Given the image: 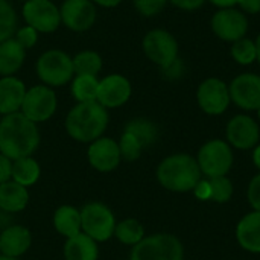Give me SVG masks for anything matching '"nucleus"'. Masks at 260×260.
Wrapping results in <instances>:
<instances>
[{"mask_svg": "<svg viewBox=\"0 0 260 260\" xmlns=\"http://www.w3.org/2000/svg\"><path fill=\"white\" fill-rule=\"evenodd\" d=\"M40 143L37 125L23 113L6 114L0 122V152L9 160L29 157Z\"/></svg>", "mask_w": 260, "mask_h": 260, "instance_id": "f257e3e1", "label": "nucleus"}, {"mask_svg": "<svg viewBox=\"0 0 260 260\" xmlns=\"http://www.w3.org/2000/svg\"><path fill=\"white\" fill-rule=\"evenodd\" d=\"M108 125L107 108L98 101L79 102L70 110L66 119V128L70 137L78 142L98 140Z\"/></svg>", "mask_w": 260, "mask_h": 260, "instance_id": "f03ea898", "label": "nucleus"}, {"mask_svg": "<svg viewBox=\"0 0 260 260\" xmlns=\"http://www.w3.org/2000/svg\"><path fill=\"white\" fill-rule=\"evenodd\" d=\"M157 178L160 184L172 192H189L201 180V169L197 158L187 154H175L165 158L158 169Z\"/></svg>", "mask_w": 260, "mask_h": 260, "instance_id": "7ed1b4c3", "label": "nucleus"}, {"mask_svg": "<svg viewBox=\"0 0 260 260\" xmlns=\"http://www.w3.org/2000/svg\"><path fill=\"white\" fill-rule=\"evenodd\" d=\"M183 245L177 236L160 233L143 238L131 253V260H183Z\"/></svg>", "mask_w": 260, "mask_h": 260, "instance_id": "20e7f679", "label": "nucleus"}, {"mask_svg": "<svg viewBox=\"0 0 260 260\" xmlns=\"http://www.w3.org/2000/svg\"><path fill=\"white\" fill-rule=\"evenodd\" d=\"M73 73V59L62 50H47L37 61V75L47 87L67 84Z\"/></svg>", "mask_w": 260, "mask_h": 260, "instance_id": "39448f33", "label": "nucleus"}, {"mask_svg": "<svg viewBox=\"0 0 260 260\" xmlns=\"http://www.w3.org/2000/svg\"><path fill=\"white\" fill-rule=\"evenodd\" d=\"M198 166L207 178L227 175L233 165V152L227 142L210 140L198 152Z\"/></svg>", "mask_w": 260, "mask_h": 260, "instance_id": "423d86ee", "label": "nucleus"}, {"mask_svg": "<svg viewBox=\"0 0 260 260\" xmlns=\"http://www.w3.org/2000/svg\"><path fill=\"white\" fill-rule=\"evenodd\" d=\"M81 227L93 241L102 242L113 236L116 221L107 206L101 203H91L87 204L81 212Z\"/></svg>", "mask_w": 260, "mask_h": 260, "instance_id": "0eeeda50", "label": "nucleus"}, {"mask_svg": "<svg viewBox=\"0 0 260 260\" xmlns=\"http://www.w3.org/2000/svg\"><path fill=\"white\" fill-rule=\"evenodd\" d=\"M145 55L157 66L166 69L178 58V43L175 37L165 29L149 30L143 38Z\"/></svg>", "mask_w": 260, "mask_h": 260, "instance_id": "6e6552de", "label": "nucleus"}, {"mask_svg": "<svg viewBox=\"0 0 260 260\" xmlns=\"http://www.w3.org/2000/svg\"><path fill=\"white\" fill-rule=\"evenodd\" d=\"M56 110V96L53 90H50L47 85H37L32 87L30 90H26L23 104H21V113L32 120L34 123L37 122H44Z\"/></svg>", "mask_w": 260, "mask_h": 260, "instance_id": "1a4fd4ad", "label": "nucleus"}, {"mask_svg": "<svg viewBox=\"0 0 260 260\" xmlns=\"http://www.w3.org/2000/svg\"><path fill=\"white\" fill-rule=\"evenodd\" d=\"M23 17L37 32H53L61 24V12L50 0H26Z\"/></svg>", "mask_w": 260, "mask_h": 260, "instance_id": "9d476101", "label": "nucleus"}, {"mask_svg": "<svg viewBox=\"0 0 260 260\" xmlns=\"http://www.w3.org/2000/svg\"><path fill=\"white\" fill-rule=\"evenodd\" d=\"M212 29L218 38L235 43L247 35L248 20L242 11L235 8H222L213 15Z\"/></svg>", "mask_w": 260, "mask_h": 260, "instance_id": "9b49d317", "label": "nucleus"}, {"mask_svg": "<svg viewBox=\"0 0 260 260\" xmlns=\"http://www.w3.org/2000/svg\"><path fill=\"white\" fill-rule=\"evenodd\" d=\"M197 99L201 110L210 116L222 114L230 105V91L224 81L218 78H209L198 87Z\"/></svg>", "mask_w": 260, "mask_h": 260, "instance_id": "f8f14e48", "label": "nucleus"}, {"mask_svg": "<svg viewBox=\"0 0 260 260\" xmlns=\"http://www.w3.org/2000/svg\"><path fill=\"white\" fill-rule=\"evenodd\" d=\"M230 99L242 110H260V76L254 73H242L235 78L229 87Z\"/></svg>", "mask_w": 260, "mask_h": 260, "instance_id": "ddd939ff", "label": "nucleus"}, {"mask_svg": "<svg viewBox=\"0 0 260 260\" xmlns=\"http://www.w3.org/2000/svg\"><path fill=\"white\" fill-rule=\"evenodd\" d=\"M64 26L75 32L90 29L96 21V8L91 0H66L59 9Z\"/></svg>", "mask_w": 260, "mask_h": 260, "instance_id": "4468645a", "label": "nucleus"}, {"mask_svg": "<svg viewBox=\"0 0 260 260\" xmlns=\"http://www.w3.org/2000/svg\"><path fill=\"white\" fill-rule=\"evenodd\" d=\"M260 129L257 122L245 114L235 116L227 125L229 143L238 149H251L257 145Z\"/></svg>", "mask_w": 260, "mask_h": 260, "instance_id": "2eb2a0df", "label": "nucleus"}, {"mask_svg": "<svg viewBox=\"0 0 260 260\" xmlns=\"http://www.w3.org/2000/svg\"><path fill=\"white\" fill-rule=\"evenodd\" d=\"M131 96V84L122 75H110L99 81L98 102L105 108L123 105Z\"/></svg>", "mask_w": 260, "mask_h": 260, "instance_id": "dca6fc26", "label": "nucleus"}, {"mask_svg": "<svg viewBox=\"0 0 260 260\" xmlns=\"http://www.w3.org/2000/svg\"><path fill=\"white\" fill-rule=\"evenodd\" d=\"M88 160L91 166L101 172L113 171L120 163L119 143L113 139H98L88 148Z\"/></svg>", "mask_w": 260, "mask_h": 260, "instance_id": "f3484780", "label": "nucleus"}, {"mask_svg": "<svg viewBox=\"0 0 260 260\" xmlns=\"http://www.w3.org/2000/svg\"><path fill=\"white\" fill-rule=\"evenodd\" d=\"M30 232L21 225H11L0 235V250L3 256L18 257L30 247Z\"/></svg>", "mask_w": 260, "mask_h": 260, "instance_id": "a211bd4d", "label": "nucleus"}, {"mask_svg": "<svg viewBox=\"0 0 260 260\" xmlns=\"http://www.w3.org/2000/svg\"><path fill=\"white\" fill-rule=\"evenodd\" d=\"M26 94L24 84L14 76H5L0 79V113L12 114L21 108Z\"/></svg>", "mask_w": 260, "mask_h": 260, "instance_id": "6ab92c4d", "label": "nucleus"}, {"mask_svg": "<svg viewBox=\"0 0 260 260\" xmlns=\"http://www.w3.org/2000/svg\"><path fill=\"white\" fill-rule=\"evenodd\" d=\"M236 239L239 245L250 253H260V212L245 215L236 229Z\"/></svg>", "mask_w": 260, "mask_h": 260, "instance_id": "aec40b11", "label": "nucleus"}, {"mask_svg": "<svg viewBox=\"0 0 260 260\" xmlns=\"http://www.w3.org/2000/svg\"><path fill=\"white\" fill-rule=\"evenodd\" d=\"M26 58V49L15 40L8 38L0 43V75L12 76L23 66Z\"/></svg>", "mask_w": 260, "mask_h": 260, "instance_id": "412c9836", "label": "nucleus"}, {"mask_svg": "<svg viewBox=\"0 0 260 260\" xmlns=\"http://www.w3.org/2000/svg\"><path fill=\"white\" fill-rule=\"evenodd\" d=\"M98 245L85 233L69 238L64 245L66 260H98Z\"/></svg>", "mask_w": 260, "mask_h": 260, "instance_id": "4be33fe9", "label": "nucleus"}, {"mask_svg": "<svg viewBox=\"0 0 260 260\" xmlns=\"http://www.w3.org/2000/svg\"><path fill=\"white\" fill-rule=\"evenodd\" d=\"M29 195L24 186L12 181L0 184V209L5 212H20L26 207Z\"/></svg>", "mask_w": 260, "mask_h": 260, "instance_id": "5701e85b", "label": "nucleus"}, {"mask_svg": "<svg viewBox=\"0 0 260 260\" xmlns=\"http://www.w3.org/2000/svg\"><path fill=\"white\" fill-rule=\"evenodd\" d=\"M53 224L58 233L62 236L73 238L81 233V212H78L75 207L70 206H62L55 212L53 216Z\"/></svg>", "mask_w": 260, "mask_h": 260, "instance_id": "b1692460", "label": "nucleus"}, {"mask_svg": "<svg viewBox=\"0 0 260 260\" xmlns=\"http://www.w3.org/2000/svg\"><path fill=\"white\" fill-rule=\"evenodd\" d=\"M11 177L14 178L15 183L21 184V186H30L34 184L38 177H40V166L38 163L30 158V157H23V158H17L12 163V169H11Z\"/></svg>", "mask_w": 260, "mask_h": 260, "instance_id": "393cba45", "label": "nucleus"}, {"mask_svg": "<svg viewBox=\"0 0 260 260\" xmlns=\"http://www.w3.org/2000/svg\"><path fill=\"white\" fill-rule=\"evenodd\" d=\"M99 81L96 76L76 75L72 84V94L78 102H94L98 101Z\"/></svg>", "mask_w": 260, "mask_h": 260, "instance_id": "a878e982", "label": "nucleus"}, {"mask_svg": "<svg viewBox=\"0 0 260 260\" xmlns=\"http://www.w3.org/2000/svg\"><path fill=\"white\" fill-rule=\"evenodd\" d=\"M125 133L133 134L140 142V145L143 148L151 146L158 137L157 126L148 119H134V120H131L129 123H126Z\"/></svg>", "mask_w": 260, "mask_h": 260, "instance_id": "bb28decb", "label": "nucleus"}, {"mask_svg": "<svg viewBox=\"0 0 260 260\" xmlns=\"http://www.w3.org/2000/svg\"><path fill=\"white\" fill-rule=\"evenodd\" d=\"M102 69V58L99 53L93 50L79 52L73 58V70L76 75H87V76H98Z\"/></svg>", "mask_w": 260, "mask_h": 260, "instance_id": "cd10ccee", "label": "nucleus"}, {"mask_svg": "<svg viewBox=\"0 0 260 260\" xmlns=\"http://www.w3.org/2000/svg\"><path fill=\"white\" fill-rule=\"evenodd\" d=\"M114 233L117 239L126 245H137L145 238V230L136 219H125L119 222L114 229Z\"/></svg>", "mask_w": 260, "mask_h": 260, "instance_id": "c85d7f7f", "label": "nucleus"}, {"mask_svg": "<svg viewBox=\"0 0 260 260\" xmlns=\"http://www.w3.org/2000/svg\"><path fill=\"white\" fill-rule=\"evenodd\" d=\"M17 30V14L8 0H0V43L12 38Z\"/></svg>", "mask_w": 260, "mask_h": 260, "instance_id": "c756f323", "label": "nucleus"}, {"mask_svg": "<svg viewBox=\"0 0 260 260\" xmlns=\"http://www.w3.org/2000/svg\"><path fill=\"white\" fill-rule=\"evenodd\" d=\"M232 56L238 64L248 66L257 61V52H256V43L248 38H241L233 43L232 46Z\"/></svg>", "mask_w": 260, "mask_h": 260, "instance_id": "7c9ffc66", "label": "nucleus"}, {"mask_svg": "<svg viewBox=\"0 0 260 260\" xmlns=\"http://www.w3.org/2000/svg\"><path fill=\"white\" fill-rule=\"evenodd\" d=\"M209 184H210V200L212 201L219 203V204L230 201V198L233 195V184L225 175L209 178Z\"/></svg>", "mask_w": 260, "mask_h": 260, "instance_id": "2f4dec72", "label": "nucleus"}, {"mask_svg": "<svg viewBox=\"0 0 260 260\" xmlns=\"http://www.w3.org/2000/svg\"><path fill=\"white\" fill-rule=\"evenodd\" d=\"M119 149H120V157L125 158L126 161H134L140 157L143 146L140 145V142L129 133H123L120 143H119Z\"/></svg>", "mask_w": 260, "mask_h": 260, "instance_id": "473e14b6", "label": "nucleus"}, {"mask_svg": "<svg viewBox=\"0 0 260 260\" xmlns=\"http://www.w3.org/2000/svg\"><path fill=\"white\" fill-rule=\"evenodd\" d=\"M166 2L168 0H134V5L142 15L152 17L165 8Z\"/></svg>", "mask_w": 260, "mask_h": 260, "instance_id": "72a5a7b5", "label": "nucleus"}, {"mask_svg": "<svg viewBox=\"0 0 260 260\" xmlns=\"http://www.w3.org/2000/svg\"><path fill=\"white\" fill-rule=\"evenodd\" d=\"M15 40H17L24 49H30V47H34V44H35L37 40H38V32H37L34 27H30V26H24V27H21V29L17 30Z\"/></svg>", "mask_w": 260, "mask_h": 260, "instance_id": "f704fd0d", "label": "nucleus"}, {"mask_svg": "<svg viewBox=\"0 0 260 260\" xmlns=\"http://www.w3.org/2000/svg\"><path fill=\"white\" fill-rule=\"evenodd\" d=\"M247 195H248V203H250V206H251L256 212H260V174H257V175L251 180V183H250V186H248Z\"/></svg>", "mask_w": 260, "mask_h": 260, "instance_id": "c9c22d12", "label": "nucleus"}, {"mask_svg": "<svg viewBox=\"0 0 260 260\" xmlns=\"http://www.w3.org/2000/svg\"><path fill=\"white\" fill-rule=\"evenodd\" d=\"M11 169H12V163L8 157H5L3 154H0V184L6 183L11 177Z\"/></svg>", "mask_w": 260, "mask_h": 260, "instance_id": "e433bc0d", "label": "nucleus"}, {"mask_svg": "<svg viewBox=\"0 0 260 260\" xmlns=\"http://www.w3.org/2000/svg\"><path fill=\"white\" fill-rule=\"evenodd\" d=\"M171 3H174L177 8L184 9V11H195L198 8H201L204 5L206 0H169Z\"/></svg>", "mask_w": 260, "mask_h": 260, "instance_id": "4c0bfd02", "label": "nucleus"}, {"mask_svg": "<svg viewBox=\"0 0 260 260\" xmlns=\"http://www.w3.org/2000/svg\"><path fill=\"white\" fill-rule=\"evenodd\" d=\"M193 192H195V195H197L200 200H203V201L210 200V184H209V180H203V178H201L200 183L195 186Z\"/></svg>", "mask_w": 260, "mask_h": 260, "instance_id": "58836bf2", "label": "nucleus"}, {"mask_svg": "<svg viewBox=\"0 0 260 260\" xmlns=\"http://www.w3.org/2000/svg\"><path fill=\"white\" fill-rule=\"evenodd\" d=\"M238 5L248 14L260 12V0H239Z\"/></svg>", "mask_w": 260, "mask_h": 260, "instance_id": "ea45409f", "label": "nucleus"}, {"mask_svg": "<svg viewBox=\"0 0 260 260\" xmlns=\"http://www.w3.org/2000/svg\"><path fill=\"white\" fill-rule=\"evenodd\" d=\"M210 2L222 9V8H233L235 5H238L239 0H210Z\"/></svg>", "mask_w": 260, "mask_h": 260, "instance_id": "a19ab883", "label": "nucleus"}, {"mask_svg": "<svg viewBox=\"0 0 260 260\" xmlns=\"http://www.w3.org/2000/svg\"><path fill=\"white\" fill-rule=\"evenodd\" d=\"M93 2L105 8H113V6H117L122 0H93Z\"/></svg>", "mask_w": 260, "mask_h": 260, "instance_id": "79ce46f5", "label": "nucleus"}, {"mask_svg": "<svg viewBox=\"0 0 260 260\" xmlns=\"http://www.w3.org/2000/svg\"><path fill=\"white\" fill-rule=\"evenodd\" d=\"M253 160H254V165L260 169V145L256 148V151L253 154Z\"/></svg>", "mask_w": 260, "mask_h": 260, "instance_id": "37998d69", "label": "nucleus"}, {"mask_svg": "<svg viewBox=\"0 0 260 260\" xmlns=\"http://www.w3.org/2000/svg\"><path fill=\"white\" fill-rule=\"evenodd\" d=\"M254 43H256V52H257V61H259V64H260V34H259V37H257V40H256Z\"/></svg>", "mask_w": 260, "mask_h": 260, "instance_id": "c03bdc74", "label": "nucleus"}, {"mask_svg": "<svg viewBox=\"0 0 260 260\" xmlns=\"http://www.w3.org/2000/svg\"><path fill=\"white\" fill-rule=\"evenodd\" d=\"M0 260H18L17 257H8V256H0Z\"/></svg>", "mask_w": 260, "mask_h": 260, "instance_id": "a18cd8bd", "label": "nucleus"}, {"mask_svg": "<svg viewBox=\"0 0 260 260\" xmlns=\"http://www.w3.org/2000/svg\"><path fill=\"white\" fill-rule=\"evenodd\" d=\"M259 114H260V110H259Z\"/></svg>", "mask_w": 260, "mask_h": 260, "instance_id": "49530a36", "label": "nucleus"}]
</instances>
